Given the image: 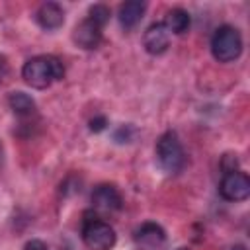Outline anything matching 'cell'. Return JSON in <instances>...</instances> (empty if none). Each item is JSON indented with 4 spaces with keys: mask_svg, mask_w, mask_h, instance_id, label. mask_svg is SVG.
<instances>
[{
    "mask_svg": "<svg viewBox=\"0 0 250 250\" xmlns=\"http://www.w3.org/2000/svg\"><path fill=\"white\" fill-rule=\"evenodd\" d=\"M82 240L90 250H111L115 246L117 236L109 223H105L94 215L90 219H84Z\"/></svg>",
    "mask_w": 250,
    "mask_h": 250,
    "instance_id": "cell-4",
    "label": "cell"
},
{
    "mask_svg": "<svg viewBox=\"0 0 250 250\" xmlns=\"http://www.w3.org/2000/svg\"><path fill=\"white\" fill-rule=\"evenodd\" d=\"M156 160L168 174H178L186 166V152L174 131H166L156 141Z\"/></svg>",
    "mask_w": 250,
    "mask_h": 250,
    "instance_id": "cell-2",
    "label": "cell"
},
{
    "mask_svg": "<svg viewBox=\"0 0 250 250\" xmlns=\"http://www.w3.org/2000/svg\"><path fill=\"white\" fill-rule=\"evenodd\" d=\"M189 23H191V18H189V14L184 8H172L166 14V20H164L166 29L172 31V33H176V35L186 33L189 29Z\"/></svg>",
    "mask_w": 250,
    "mask_h": 250,
    "instance_id": "cell-12",
    "label": "cell"
},
{
    "mask_svg": "<svg viewBox=\"0 0 250 250\" xmlns=\"http://www.w3.org/2000/svg\"><path fill=\"white\" fill-rule=\"evenodd\" d=\"M105 125H107V119H105L104 115H98V117L90 119V131H94V133L104 131V129H105Z\"/></svg>",
    "mask_w": 250,
    "mask_h": 250,
    "instance_id": "cell-16",
    "label": "cell"
},
{
    "mask_svg": "<svg viewBox=\"0 0 250 250\" xmlns=\"http://www.w3.org/2000/svg\"><path fill=\"white\" fill-rule=\"evenodd\" d=\"M102 25L100 23H96L92 18H86V20H82L76 27H74V31H72V39H74V43L80 47V49H86V51H92V49H96L100 43H102Z\"/></svg>",
    "mask_w": 250,
    "mask_h": 250,
    "instance_id": "cell-6",
    "label": "cell"
},
{
    "mask_svg": "<svg viewBox=\"0 0 250 250\" xmlns=\"http://www.w3.org/2000/svg\"><path fill=\"white\" fill-rule=\"evenodd\" d=\"M92 205L96 209H100V211L113 213V211H119L123 207V197H121V193L117 191L115 186L100 184L92 191Z\"/></svg>",
    "mask_w": 250,
    "mask_h": 250,
    "instance_id": "cell-7",
    "label": "cell"
},
{
    "mask_svg": "<svg viewBox=\"0 0 250 250\" xmlns=\"http://www.w3.org/2000/svg\"><path fill=\"white\" fill-rule=\"evenodd\" d=\"M145 10H146V4L141 2V0H129V2L121 4V6H119V23H121L125 29L135 27V25L143 20Z\"/></svg>",
    "mask_w": 250,
    "mask_h": 250,
    "instance_id": "cell-11",
    "label": "cell"
},
{
    "mask_svg": "<svg viewBox=\"0 0 250 250\" xmlns=\"http://www.w3.org/2000/svg\"><path fill=\"white\" fill-rule=\"evenodd\" d=\"M219 193L227 201H244L250 195V178L240 170L225 172L219 184Z\"/></svg>",
    "mask_w": 250,
    "mask_h": 250,
    "instance_id": "cell-5",
    "label": "cell"
},
{
    "mask_svg": "<svg viewBox=\"0 0 250 250\" xmlns=\"http://www.w3.org/2000/svg\"><path fill=\"white\" fill-rule=\"evenodd\" d=\"M35 20L43 29L55 31L64 23V10L57 2H43L35 14Z\"/></svg>",
    "mask_w": 250,
    "mask_h": 250,
    "instance_id": "cell-10",
    "label": "cell"
},
{
    "mask_svg": "<svg viewBox=\"0 0 250 250\" xmlns=\"http://www.w3.org/2000/svg\"><path fill=\"white\" fill-rule=\"evenodd\" d=\"M8 104H10L12 111L21 117H27L35 111V100L25 92H12L8 96Z\"/></svg>",
    "mask_w": 250,
    "mask_h": 250,
    "instance_id": "cell-13",
    "label": "cell"
},
{
    "mask_svg": "<svg viewBox=\"0 0 250 250\" xmlns=\"http://www.w3.org/2000/svg\"><path fill=\"white\" fill-rule=\"evenodd\" d=\"M23 250H49V248H47V244H45L43 240L33 238V240H29V242H25Z\"/></svg>",
    "mask_w": 250,
    "mask_h": 250,
    "instance_id": "cell-17",
    "label": "cell"
},
{
    "mask_svg": "<svg viewBox=\"0 0 250 250\" xmlns=\"http://www.w3.org/2000/svg\"><path fill=\"white\" fill-rule=\"evenodd\" d=\"M109 16H111V12H109V8L105 6V4H94L92 8H90V12H88V18H92L96 23H100L102 27L109 21Z\"/></svg>",
    "mask_w": 250,
    "mask_h": 250,
    "instance_id": "cell-14",
    "label": "cell"
},
{
    "mask_svg": "<svg viewBox=\"0 0 250 250\" xmlns=\"http://www.w3.org/2000/svg\"><path fill=\"white\" fill-rule=\"evenodd\" d=\"M0 162H2V148H0Z\"/></svg>",
    "mask_w": 250,
    "mask_h": 250,
    "instance_id": "cell-19",
    "label": "cell"
},
{
    "mask_svg": "<svg viewBox=\"0 0 250 250\" xmlns=\"http://www.w3.org/2000/svg\"><path fill=\"white\" fill-rule=\"evenodd\" d=\"M178 250H189V248H178Z\"/></svg>",
    "mask_w": 250,
    "mask_h": 250,
    "instance_id": "cell-20",
    "label": "cell"
},
{
    "mask_svg": "<svg viewBox=\"0 0 250 250\" xmlns=\"http://www.w3.org/2000/svg\"><path fill=\"white\" fill-rule=\"evenodd\" d=\"M64 76V66L62 62L53 57V55H39V57H33L29 59L23 68H21V78L27 86L31 88H37V90H43V88H49L53 82L57 80H62Z\"/></svg>",
    "mask_w": 250,
    "mask_h": 250,
    "instance_id": "cell-1",
    "label": "cell"
},
{
    "mask_svg": "<svg viewBox=\"0 0 250 250\" xmlns=\"http://www.w3.org/2000/svg\"><path fill=\"white\" fill-rule=\"evenodd\" d=\"M211 53L219 62H232L242 53L240 31L232 25H221L211 37Z\"/></svg>",
    "mask_w": 250,
    "mask_h": 250,
    "instance_id": "cell-3",
    "label": "cell"
},
{
    "mask_svg": "<svg viewBox=\"0 0 250 250\" xmlns=\"http://www.w3.org/2000/svg\"><path fill=\"white\" fill-rule=\"evenodd\" d=\"M6 72H8V64H6V59H4L2 55H0V82L4 80Z\"/></svg>",
    "mask_w": 250,
    "mask_h": 250,
    "instance_id": "cell-18",
    "label": "cell"
},
{
    "mask_svg": "<svg viewBox=\"0 0 250 250\" xmlns=\"http://www.w3.org/2000/svg\"><path fill=\"white\" fill-rule=\"evenodd\" d=\"M137 137V129L133 125H121L115 133H113V139L117 143H131L133 139Z\"/></svg>",
    "mask_w": 250,
    "mask_h": 250,
    "instance_id": "cell-15",
    "label": "cell"
},
{
    "mask_svg": "<svg viewBox=\"0 0 250 250\" xmlns=\"http://www.w3.org/2000/svg\"><path fill=\"white\" fill-rule=\"evenodd\" d=\"M133 238H135L137 246H141L143 250H158L166 242V232L160 225L146 221L135 230Z\"/></svg>",
    "mask_w": 250,
    "mask_h": 250,
    "instance_id": "cell-8",
    "label": "cell"
},
{
    "mask_svg": "<svg viewBox=\"0 0 250 250\" xmlns=\"http://www.w3.org/2000/svg\"><path fill=\"white\" fill-rule=\"evenodd\" d=\"M143 45L146 49V53L150 55H162L168 45H170V31L166 29V25L162 21H156L152 25H148V29L143 35Z\"/></svg>",
    "mask_w": 250,
    "mask_h": 250,
    "instance_id": "cell-9",
    "label": "cell"
}]
</instances>
